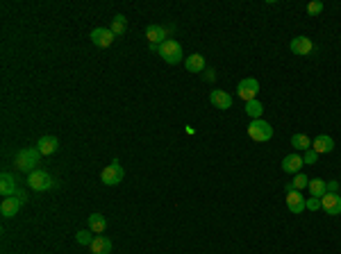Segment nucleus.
I'll list each match as a JSON object with an SVG mask.
<instances>
[{
    "instance_id": "1",
    "label": "nucleus",
    "mask_w": 341,
    "mask_h": 254,
    "mask_svg": "<svg viewBox=\"0 0 341 254\" xmlns=\"http://www.w3.org/2000/svg\"><path fill=\"white\" fill-rule=\"evenodd\" d=\"M39 157H41V152L36 148H25V150H21V152L16 154V166H18V170H23V172H27L30 175L32 170H36V163H39Z\"/></svg>"
},
{
    "instance_id": "2",
    "label": "nucleus",
    "mask_w": 341,
    "mask_h": 254,
    "mask_svg": "<svg viewBox=\"0 0 341 254\" xmlns=\"http://www.w3.org/2000/svg\"><path fill=\"white\" fill-rule=\"evenodd\" d=\"M159 54L166 64H180L182 61V45L175 39H166L159 45Z\"/></svg>"
},
{
    "instance_id": "3",
    "label": "nucleus",
    "mask_w": 341,
    "mask_h": 254,
    "mask_svg": "<svg viewBox=\"0 0 341 254\" xmlns=\"http://www.w3.org/2000/svg\"><path fill=\"white\" fill-rule=\"evenodd\" d=\"M248 136L253 141H257V143H264V141H271L273 136V127L268 125L266 120H262V118H257V120H253L248 125Z\"/></svg>"
},
{
    "instance_id": "4",
    "label": "nucleus",
    "mask_w": 341,
    "mask_h": 254,
    "mask_svg": "<svg viewBox=\"0 0 341 254\" xmlns=\"http://www.w3.org/2000/svg\"><path fill=\"white\" fill-rule=\"evenodd\" d=\"M27 186H30L32 190H48L50 186H53V179H50V175L45 170L36 168V170H32L30 175H27Z\"/></svg>"
},
{
    "instance_id": "5",
    "label": "nucleus",
    "mask_w": 341,
    "mask_h": 254,
    "mask_svg": "<svg viewBox=\"0 0 341 254\" xmlns=\"http://www.w3.org/2000/svg\"><path fill=\"white\" fill-rule=\"evenodd\" d=\"M123 175H125V172H123V166L118 161H114L100 172V179H103L107 186H116L123 181Z\"/></svg>"
},
{
    "instance_id": "6",
    "label": "nucleus",
    "mask_w": 341,
    "mask_h": 254,
    "mask_svg": "<svg viewBox=\"0 0 341 254\" xmlns=\"http://www.w3.org/2000/svg\"><path fill=\"white\" fill-rule=\"evenodd\" d=\"M236 93H239V98H243L246 102H250V100H255V95L259 93V82L255 80V77H246V80L239 82Z\"/></svg>"
},
{
    "instance_id": "7",
    "label": "nucleus",
    "mask_w": 341,
    "mask_h": 254,
    "mask_svg": "<svg viewBox=\"0 0 341 254\" xmlns=\"http://www.w3.org/2000/svg\"><path fill=\"white\" fill-rule=\"evenodd\" d=\"M321 207L327 216H341V195L339 193H325L321 198Z\"/></svg>"
},
{
    "instance_id": "8",
    "label": "nucleus",
    "mask_w": 341,
    "mask_h": 254,
    "mask_svg": "<svg viewBox=\"0 0 341 254\" xmlns=\"http://www.w3.org/2000/svg\"><path fill=\"white\" fill-rule=\"evenodd\" d=\"M114 32L109 30V27H95L93 32H91V41H93V45H98V48H109V45L114 43Z\"/></svg>"
},
{
    "instance_id": "9",
    "label": "nucleus",
    "mask_w": 341,
    "mask_h": 254,
    "mask_svg": "<svg viewBox=\"0 0 341 254\" xmlns=\"http://www.w3.org/2000/svg\"><path fill=\"white\" fill-rule=\"evenodd\" d=\"M305 204H307V200L303 198V193L300 190H289L286 193V209H289L291 213H300V211H305Z\"/></svg>"
},
{
    "instance_id": "10",
    "label": "nucleus",
    "mask_w": 341,
    "mask_h": 254,
    "mask_svg": "<svg viewBox=\"0 0 341 254\" xmlns=\"http://www.w3.org/2000/svg\"><path fill=\"white\" fill-rule=\"evenodd\" d=\"M209 102H212L216 109H230L232 107V95L227 93V91L214 89L212 93H209Z\"/></svg>"
},
{
    "instance_id": "11",
    "label": "nucleus",
    "mask_w": 341,
    "mask_h": 254,
    "mask_svg": "<svg viewBox=\"0 0 341 254\" xmlns=\"http://www.w3.org/2000/svg\"><path fill=\"white\" fill-rule=\"evenodd\" d=\"M289 48L294 54H309L314 50V43L307 39V36H296V39H291Z\"/></svg>"
},
{
    "instance_id": "12",
    "label": "nucleus",
    "mask_w": 341,
    "mask_h": 254,
    "mask_svg": "<svg viewBox=\"0 0 341 254\" xmlns=\"http://www.w3.org/2000/svg\"><path fill=\"white\" fill-rule=\"evenodd\" d=\"M312 150L316 154H327V152L334 150V141H332L327 134H321V136H316V139L312 141Z\"/></svg>"
},
{
    "instance_id": "13",
    "label": "nucleus",
    "mask_w": 341,
    "mask_h": 254,
    "mask_svg": "<svg viewBox=\"0 0 341 254\" xmlns=\"http://www.w3.org/2000/svg\"><path fill=\"white\" fill-rule=\"evenodd\" d=\"M18 209H21V198H14V195L5 198L3 204H0V213H3L5 218H14L18 213Z\"/></svg>"
},
{
    "instance_id": "14",
    "label": "nucleus",
    "mask_w": 341,
    "mask_h": 254,
    "mask_svg": "<svg viewBox=\"0 0 341 254\" xmlns=\"http://www.w3.org/2000/svg\"><path fill=\"white\" fill-rule=\"evenodd\" d=\"M303 157L300 154H286L284 159H282V170L284 172H300V168H303Z\"/></svg>"
},
{
    "instance_id": "15",
    "label": "nucleus",
    "mask_w": 341,
    "mask_h": 254,
    "mask_svg": "<svg viewBox=\"0 0 341 254\" xmlns=\"http://www.w3.org/2000/svg\"><path fill=\"white\" fill-rule=\"evenodd\" d=\"M18 188L16 184V177L9 175V172H5L3 177H0V193H3V198H9V195H14Z\"/></svg>"
},
{
    "instance_id": "16",
    "label": "nucleus",
    "mask_w": 341,
    "mask_h": 254,
    "mask_svg": "<svg viewBox=\"0 0 341 254\" xmlns=\"http://www.w3.org/2000/svg\"><path fill=\"white\" fill-rule=\"evenodd\" d=\"M59 148V141L55 139V136H41L39 143H36V150H39L41 154H55Z\"/></svg>"
},
{
    "instance_id": "17",
    "label": "nucleus",
    "mask_w": 341,
    "mask_h": 254,
    "mask_svg": "<svg viewBox=\"0 0 341 254\" xmlns=\"http://www.w3.org/2000/svg\"><path fill=\"white\" fill-rule=\"evenodd\" d=\"M145 39H148L150 43L162 45L164 41H166V30H164L162 25H148V30H145Z\"/></svg>"
},
{
    "instance_id": "18",
    "label": "nucleus",
    "mask_w": 341,
    "mask_h": 254,
    "mask_svg": "<svg viewBox=\"0 0 341 254\" xmlns=\"http://www.w3.org/2000/svg\"><path fill=\"white\" fill-rule=\"evenodd\" d=\"M89 247L93 254H109L112 252V240H109L107 236H95L93 243H91Z\"/></svg>"
},
{
    "instance_id": "19",
    "label": "nucleus",
    "mask_w": 341,
    "mask_h": 254,
    "mask_svg": "<svg viewBox=\"0 0 341 254\" xmlns=\"http://www.w3.org/2000/svg\"><path fill=\"white\" fill-rule=\"evenodd\" d=\"M184 66L189 73H203L205 71V57L203 54H189V57L184 59Z\"/></svg>"
},
{
    "instance_id": "20",
    "label": "nucleus",
    "mask_w": 341,
    "mask_h": 254,
    "mask_svg": "<svg viewBox=\"0 0 341 254\" xmlns=\"http://www.w3.org/2000/svg\"><path fill=\"white\" fill-rule=\"evenodd\" d=\"M89 229L93 231V234H103V231L107 229V218H105L103 213H91L89 216Z\"/></svg>"
},
{
    "instance_id": "21",
    "label": "nucleus",
    "mask_w": 341,
    "mask_h": 254,
    "mask_svg": "<svg viewBox=\"0 0 341 254\" xmlns=\"http://www.w3.org/2000/svg\"><path fill=\"white\" fill-rule=\"evenodd\" d=\"M309 193H312V198H323V195L327 193V181L323 179H309Z\"/></svg>"
},
{
    "instance_id": "22",
    "label": "nucleus",
    "mask_w": 341,
    "mask_h": 254,
    "mask_svg": "<svg viewBox=\"0 0 341 254\" xmlns=\"http://www.w3.org/2000/svg\"><path fill=\"white\" fill-rule=\"evenodd\" d=\"M246 113H248L253 120H257L264 113V104L259 102V100H250V102H246Z\"/></svg>"
},
{
    "instance_id": "23",
    "label": "nucleus",
    "mask_w": 341,
    "mask_h": 254,
    "mask_svg": "<svg viewBox=\"0 0 341 254\" xmlns=\"http://www.w3.org/2000/svg\"><path fill=\"white\" fill-rule=\"evenodd\" d=\"M291 145H294L296 150H305V152H307V150L312 148V141H309L307 134H294L291 136Z\"/></svg>"
},
{
    "instance_id": "24",
    "label": "nucleus",
    "mask_w": 341,
    "mask_h": 254,
    "mask_svg": "<svg viewBox=\"0 0 341 254\" xmlns=\"http://www.w3.org/2000/svg\"><path fill=\"white\" fill-rule=\"evenodd\" d=\"M109 30L114 32V34H123V32L127 30V21H125V16L123 14H118V16H114V21H112V27Z\"/></svg>"
},
{
    "instance_id": "25",
    "label": "nucleus",
    "mask_w": 341,
    "mask_h": 254,
    "mask_svg": "<svg viewBox=\"0 0 341 254\" xmlns=\"http://www.w3.org/2000/svg\"><path fill=\"white\" fill-rule=\"evenodd\" d=\"M75 238H77V243H82V245H91L95 236H91V229H80L75 234Z\"/></svg>"
},
{
    "instance_id": "26",
    "label": "nucleus",
    "mask_w": 341,
    "mask_h": 254,
    "mask_svg": "<svg viewBox=\"0 0 341 254\" xmlns=\"http://www.w3.org/2000/svg\"><path fill=\"white\" fill-rule=\"evenodd\" d=\"M291 184H294L296 190H303V188H307L309 186V177L307 175H296V179L291 181Z\"/></svg>"
},
{
    "instance_id": "27",
    "label": "nucleus",
    "mask_w": 341,
    "mask_h": 254,
    "mask_svg": "<svg viewBox=\"0 0 341 254\" xmlns=\"http://www.w3.org/2000/svg\"><path fill=\"white\" fill-rule=\"evenodd\" d=\"M323 12V3H309L307 5V14H312V16H316V14Z\"/></svg>"
},
{
    "instance_id": "28",
    "label": "nucleus",
    "mask_w": 341,
    "mask_h": 254,
    "mask_svg": "<svg viewBox=\"0 0 341 254\" xmlns=\"http://www.w3.org/2000/svg\"><path fill=\"white\" fill-rule=\"evenodd\" d=\"M305 209H309V211H316V209H321V198H309L307 204H305Z\"/></svg>"
},
{
    "instance_id": "29",
    "label": "nucleus",
    "mask_w": 341,
    "mask_h": 254,
    "mask_svg": "<svg viewBox=\"0 0 341 254\" xmlns=\"http://www.w3.org/2000/svg\"><path fill=\"white\" fill-rule=\"evenodd\" d=\"M316 159H318V154H316V152H314V150H312V148H309V150H307V152H305L303 161H305V163H316Z\"/></svg>"
},
{
    "instance_id": "30",
    "label": "nucleus",
    "mask_w": 341,
    "mask_h": 254,
    "mask_svg": "<svg viewBox=\"0 0 341 254\" xmlns=\"http://www.w3.org/2000/svg\"><path fill=\"white\" fill-rule=\"evenodd\" d=\"M327 193H339V181H336V179L327 181Z\"/></svg>"
},
{
    "instance_id": "31",
    "label": "nucleus",
    "mask_w": 341,
    "mask_h": 254,
    "mask_svg": "<svg viewBox=\"0 0 341 254\" xmlns=\"http://www.w3.org/2000/svg\"><path fill=\"white\" fill-rule=\"evenodd\" d=\"M205 77H207V80H214V77H216V73H214V68H212V71H207V75H205Z\"/></svg>"
},
{
    "instance_id": "32",
    "label": "nucleus",
    "mask_w": 341,
    "mask_h": 254,
    "mask_svg": "<svg viewBox=\"0 0 341 254\" xmlns=\"http://www.w3.org/2000/svg\"><path fill=\"white\" fill-rule=\"evenodd\" d=\"M339 195H341V193H339Z\"/></svg>"
}]
</instances>
